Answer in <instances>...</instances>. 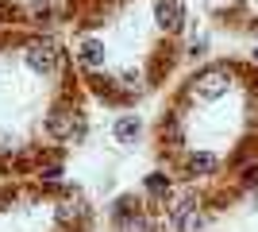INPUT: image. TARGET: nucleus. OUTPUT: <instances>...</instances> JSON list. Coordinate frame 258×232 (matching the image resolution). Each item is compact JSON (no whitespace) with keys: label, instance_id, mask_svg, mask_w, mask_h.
Masks as SVG:
<instances>
[{"label":"nucleus","instance_id":"2","mask_svg":"<svg viewBox=\"0 0 258 232\" xmlns=\"http://www.w3.org/2000/svg\"><path fill=\"white\" fill-rule=\"evenodd\" d=\"M185 16V0H93L66 35L85 93L108 109L151 97L177 62Z\"/></svg>","mask_w":258,"mask_h":232},{"label":"nucleus","instance_id":"1","mask_svg":"<svg viewBox=\"0 0 258 232\" xmlns=\"http://www.w3.org/2000/svg\"><path fill=\"white\" fill-rule=\"evenodd\" d=\"M85 85L58 31L0 23V178H54L89 140Z\"/></svg>","mask_w":258,"mask_h":232},{"label":"nucleus","instance_id":"6","mask_svg":"<svg viewBox=\"0 0 258 232\" xmlns=\"http://www.w3.org/2000/svg\"><path fill=\"white\" fill-rule=\"evenodd\" d=\"M139 132H143L139 116H116V120H112V140H116V144H135Z\"/></svg>","mask_w":258,"mask_h":232},{"label":"nucleus","instance_id":"8","mask_svg":"<svg viewBox=\"0 0 258 232\" xmlns=\"http://www.w3.org/2000/svg\"><path fill=\"white\" fill-rule=\"evenodd\" d=\"M254 62H258V51H254Z\"/></svg>","mask_w":258,"mask_h":232},{"label":"nucleus","instance_id":"5","mask_svg":"<svg viewBox=\"0 0 258 232\" xmlns=\"http://www.w3.org/2000/svg\"><path fill=\"white\" fill-rule=\"evenodd\" d=\"M112 228L116 232H162V221L151 209H143V213H135L131 221H119V224H112Z\"/></svg>","mask_w":258,"mask_h":232},{"label":"nucleus","instance_id":"4","mask_svg":"<svg viewBox=\"0 0 258 232\" xmlns=\"http://www.w3.org/2000/svg\"><path fill=\"white\" fill-rule=\"evenodd\" d=\"M93 0H0V23L4 27H31V31H54L89 8Z\"/></svg>","mask_w":258,"mask_h":232},{"label":"nucleus","instance_id":"3","mask_svg":"<svg viewBox=\"0 0 258 232\" xmlns=\"http://www.w3.org/2000/svg\"><path fill=\"white\" fill-rule=\"evenodd\" d=\"M97 213L81 186L58 178L0 182V232H93Z\"/></svg>","mask_w":258,"mask_h":232},{"label":"nucleus","instance_id":"7","mask_svg":"<svg viewBox=\"0 0 258 232\" xmlns=\"http://www.w3.org/2000/svg\"><path fill=\"white\" fill-rule=\"evenodd\" d=\"M143 190H147L151 198L166 201V198H170V174H166V170H151V174H147V182H143Z\"/></svg>","mask_w":258,"mask_h":232}]
</instances>
